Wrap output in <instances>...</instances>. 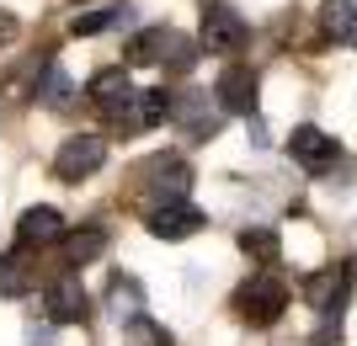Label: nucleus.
Masks as SVG:
<instances>
[{
  "label": "nucleus",
  "instance_id": "obj_18",
  "mask_svg": "<svg viewBox=\"0 0 357 346\" xmlns=\"http://www.w3.org/2000/svg\"><path fill=\"white\" fill-rule=\"evenodd\" d=\"M123 16H128V6H96V11H86V16H70V32L75 38H96V32L118 27Z\"/></svg>",
  "mask_w": 357,
  "mask_h": 346
},
{
  "label": "nucleus",
  "instance_id": "obj_15",
  "mask_svg": "<svg viewBox=\"0 0 357 346\" xmlns=\"http://www.w3.org/2000/svg\"><path fill=\"white\" fill-rule=\"evenodd\" d=\"M320 27H326L336 43L357 48V0H326V6H320Z\"/></svg>",
  "mask_w": 357,
  "mask_h": 346
},
{
  "label": "nucleus",
  "instance_id": "obj_9",
  "mask_svg": "<svg viewBox=\"0 0 357 346\" xmlns=\"http://www.w3.org/2000/svg\"><path fill=\"white\" fill-rule=\"evenodd\" d=\"M144 224H149V235H155V240H187V235H197L208 219H203L192 203H160V208H149Z\"/></svg>",
  "mask_w": 357,
  "mask_h": 346
},
{
  "label": "nucleus",
  "instance_id": "obj_14",
  "mask_svg": "<svg viewBox=\"0 0 357 346\" xmlns=\"http://www.w3.org/2000/svg\"><path fill=\"white\" fill-rule=\"evenodd\" d=\"M304 293H310V304L320 309V315H336L342 309V299H347V272H314L310 283H304Z\"/></svg>",
  "mask_w": 357,
  "mask_h": 346
},
{
  "label": "nucleus",
  "instance_id": "obj_7",
  "mask_svg": "<svg viewBox=\"0 0 357 346\" xmlns=\"http://www.w3.org/2000/svg\"><path fill=\"white\" fill-rule=\"evenodd\" d=\"M43 309H48L54 325H80V320L91 315V299H86V288H80L75 272H64V277H54V283L43 288Z\"/></svg>",
  "mask_w": 357,
  "mask_h": 346
},
{
  "label": "nucleus",
  "instance_id": "obj_19",
  "mask_svg": "<svg viewBox=\"0 0 357 346\" xmlns=\"http://www.w3.org/2000/svg\"><path fill=\"white\" fill-rule=\"evenodd\" d=\"M107 304H112V315H118V325H123V320H134L139 309H144V293H139L134 277H112V293H107Z\"/></svg>",
  "mask_w": 357,
  "mask_h": 346
},
{
  "label": "nucleus",
  "instance_id": "obj_21",
  "mask_svg": "<svg viewBox=\"0 0 357 346\" xmlns=\"http://www.w3.org/2000/svg\"><path fill=\"white\" fill-rule=\"evenodd\" d=\"M240 251L272 267V261H278V251H283V240H278V229H245V235H240Z\"/></svg>",
  "mask_w": 357,
  "mask_h": 346
},
{
  "label": "nucleus",
  "instance_id": "obj_1",
  "mask_svg": "<svg viewBox=\"0 0 357 346\" xmlns=\"http://www.w3.org/2000/svg\"><path fill=\"white\" fill-rule=\"evenodd\" d=\"M123 54H128V64H171V70H192V59H197V48L171 27L134 32V43L123 48Z\"/></svg>",
  "mask_w": 357,
  "mask_h": 346
},
{
  "label": "nucleus",
  "instance_id": "obj_2",
  "mask_svg": "<svg viewBox=\"0 0 357 346\" xmlns=\"http://www.w3.org/2000/svg\"><path fill=\"white\" fill-rule=\"evenodd\" d=\"M235 309H240V320H245V325H278V320H283V309H288V288H283V277L256 272L251 283H240Z\"/></svg>",
  "mask_w": 357,
  "mask_h": 346
},
{
  "label": "nucleus",
  "instance_id": "obj_12",
  "mask_svg": "<svg viewBox=\"0 0 357 346\" xmlns=\"http://www.w3.org/2000/svg\"><path fill=\"white\" fill-rule=\"evenodd\" d=\"M149 197H155V208L160 203H181L187 197V181H192V171L181 166V160H149Z\"/></svg>",
  "mask_w": 357,
  "mask_h": 346
},
{
  "label": "nucleus",
  "instance_id": "obj_11",
  "mask_svg": "<svg viewBox=\"0 0 357 346\" xmlns=\"http://www.w3.org/2000/svg\"><path fill=\"white\" fill-rule=\"evenodd\" d=\"M54 240H64V219H59V208H27L22 213V224H16V245L22 251H43V245H54Z\"/></svg>",
  "mask_w": 357,
  "mask_h": 346
},
{
  "label": "nucleus",
  "instance_id": "obj_17",
  "mask_svg": "<svg viewBox=\"0 0 357 346\" xmlns=\"http://www.w3.org/2000/svg\"><path fill=\"white\" fill-rule=\"evenodd\" d=\"M171 118V91H139V102H134V123L128 128H155V123Z\"/></svg>",
  "mask_w": 357,
  "mask_h": 346
},
{
  "label": "nucleus",
  "instance_id": "obj_5",
  "mask_svg": "<svg viewBox=\"0 0 357 346\" xmlns=\"http://www.w3.org/2000/svg\"><path fill=\"white\" fill-rule=\"evenodd\" d=\"M107 160V139L102 134H70L59 144V155H54V176L70 181V187H80L86 176H96Z\"/></svg>",
  "mask_w": 357,
  "mask_h": 346
},
{
  "label": "nucleus",
  "instance_id": "obj_16",
  "mask_svg": "<svg viewBox=\"0 0 357 346\" xmlns=\"http://www.w3.org/2000/svg\"><path fill=\"white\" fill-rule=\"evenodd\" d=\"M118 341H123V346H176V341H171V331H165V325H155L149 315H134V320H123Z\"/></svg>",
  "mask_w": 357,
  "mask_h": 346
},
{
  "label": "nucleus",
  "instance_id": "obj_22",
  "mask_svg": "<svg viewBox=\"0 0 357 346\" xmlns=\"http://www.w3.org/2000/svg\"><path fill=\"white\" fill-rule=\"evenodd\" d=\"M38 96H43L48 107H70V102H75V86H70V75H64L59 64H48V70H43V86H38Z\"/></svg>",
  "mask_w": 357,
  "mask_h": 346
},
{
  "label": "nucleus",
  "instance_id": "obj_13",
  "mask_svg": "<svg viewBox=\"0 0 357 346\" xmlns=\"http://www.w3.org/2000/svg\"><path fill=\"white\" fill-rule=\"evenodd\" d=\"M107 251V229L102 224H80L64 235V267H91Z\"/></svg>",
  "mask_w": 357,
  "mask_h": 346
},
{
  "label": "nucleus",
  "instance_id": "obj_20",
  "mask_svg": "<svg viewBox=\"0 0 357 346\" xmlns=\"http://www.w3.org/2000/svg\"><path fill=\"white\" fill-rule=\"evenodd\" d=\"M32 272L22 267V256H0V299H27Z\"/></svg>",
  "mask_w": 357,
  "mask_h": 346
},
{
  "label": "nucleus",
  "instance_id": "obj_3",
  "mask_svg": "<svg viewBox=\"0 0 357 346\" xmlns=\"http://www.w3.org/2000/svg\"><path fill=\"white\" fill-rule=\"evenodd\" d=\"M245 38H251V27H245V16H240L235 6H224V0H208V6H203V27H197L203 54H240Z\"/></svg>",
  "mask_w": 357,
  "mask_h": 346
},
{
  "label": "nucleus",
  "instance_id": "obj_10",
  "mask_svg": "<svg viewBox=\"0 0 357 346\" xmlns=\"http://www.w3.org/2000/svg\"><path fill=\"white\" fill-rule=\"evenodd\" d=\"M213 102H219L224 112L251 118V112H256V70H245V64H229V70L219 75V86H213Z\"/></svg>",
  "mask_w": 357,
  "mask_h": 346
},
{
  "label": "nucleus",
  "instance_id": "obj_6",
  "mask_svg": "<svg viewBox=\"0 0 357 346\" xmlns=\"http://www.w3.org/2000/svg\"><path fill=\"white\" fill-rule=\"evenodd\" d=\"M171 123H181L192 139H213L224 128V107L208 91H181V96H171Z\"/></svg>",
  "mask_w": 357,
  "mask_h": 346
},
{
  "label": "nucleus",
  "instance_id": "obj_4",
  "mask_svg": "<svg viewBox=\"0 0 357 346\" xmlns=\"http://www.w3.org/2000/svg\"><path fill=\"white\" fill-rule=\"evenodd\" d=\"M86 96H91V107L102 112V118H112V123H134V102H139V91H134V80H128V70H96L91 75V86H86Z\"/></svg>",
  "mask_w": 357,
  "mask_h": 346
},
{
  "label": "nucleus",
  "instance_id": "obj_8",
  "mask_svg": "<svg viewBox=\"0 0 357 346\" xmlns=\"http://www.w3.org/2000/svg\"><path fill=\"white\" fill-rule=\"evenodd\" d=\"M288 155H294L304 171H331L336 160H342V144H336L326 128L304 123V128H294V134H288Z\"/></svg>",
  "mask_w": 357,
  "mask_h": 346
},
{
  "label": "nucleus",
  "instance_id": "obj_23",
  "mask_svg": "<svg viewBox=\"0 0 357 346\" xmlns=\"http://www.w3.org/2000/svg\"><path fill=\"white\" fill-rule=\"evenodd\" d=\"M27 346H54V331H27Z\"/></svg>",
  "mask_w": 357,
  "mask_h": 346
}]
</instances>
